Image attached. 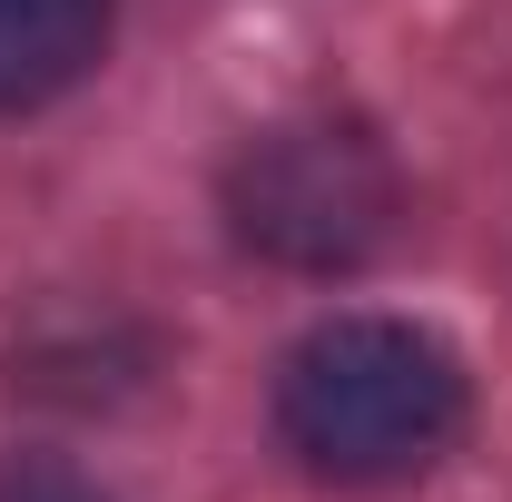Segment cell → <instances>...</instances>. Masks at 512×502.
Returning <instances> with one entry per match:
<instances>
[{
  "label": "cell",
  "mask_w": 512,
  "mask_h": 502,
  "mask_svg": "<svg viewBox=\"0 0 512 502\" xmlns=\"http://www.w3.org/2000/svg\"><path fill=\"white\" fill-rule=\"evenodd\" d=\"M463 355L404 315H335L276 365V434L325 483L424 473L463 434Z\"/></svg>",
  "instance_id": "6da1fadb"
},
{
  "label": "cell",
  "mask_w": 512,
  "mask_h": 502,
  "mask_svg": "<svg viewBox=\"0 0 512 502\" xmlns=\"http://www.w3.org/2000/svg\"><path fill=\"white\" fill-rule=\"evenodd\" d=\"M394 158L365 119L345 109H296V119H266L227 158V217L256 256L276 266H306V276H335V266H365V256L394 237Z\"/></svg>",
  "instance_id": "7a4b0ae2"
},
{
  "label": "cell",
  "mask_w": 512,
  "mask_h": 502,
  "mask_svg": "<svg viewBox=\"0 0 512 502\" xmlns=\"http://www.w3.org/2000/svg\"><path fill=\"white\" fill-rule=\"evenodd\" d=\"M109 50V0H0V119L79 89Z\"/></svg>",
  "instance_id": "3957f363"
},
{
  "label": "cell",
  "mask_w": 512,
  "mask_h": 502,
  "mask_svg": "<svg viewBox=\"0 0 512 502\" xmlns=\"http://www.w3.org/2000/svg\"><path fill=\"white\" fill-rule=\"evenodd\" d=\"M0 502H109V493L60 453H0Z\"/></svg>",
  "instance_id": "277c9868"
}]
</instances>
